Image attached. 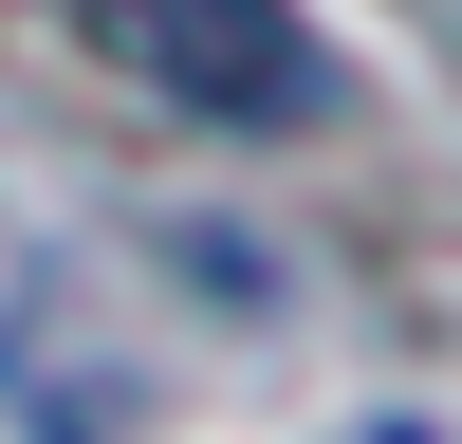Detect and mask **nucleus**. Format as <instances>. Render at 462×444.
<instances>
[{
	"instance_id": "f257e3e1",
	"label": "nucleus",
	"mask_w": 462,
	"mask_h": 444,
	"mask_svg": "<svg viewBox=\"0 0 462 444\" xmlns=\"http://www.w3.org/2000/svg\"><path fill=\"white\" fill-rule=\"evenodd\" d=\"M74 19L130 93L204 111V130H315L333 111V37L296 0H74Z\"/></svg>"
}]
</instances>
